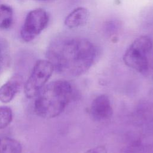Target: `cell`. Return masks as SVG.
<instances>
[{"label":"cell","instance_id":"6da1fadb","mask_svg":"<svg viewBox=\"0 0 153 153\" xmlns=\"http://www.w3.org/2000/svg\"><path fill=\"white\" fill-rule=\"evenodd\" d=\"M97 47L88 39L79 36H63L49 45L47 57L54 70L68 76H78L94 64Z\"/></svg>","mask_w":153,"mask_h":153},{"label":"cell","instance_id":"7a4b0ae2","mask_svg":"<svg viewBox=\"0 0 153 153\" xmlns=\"http://www.w3.org/2000/svg\"><path fill=\"white\" fill-rule=\"evenodd\" d=\"M74 90L66 80H56L45 85L36 96L34 103L35 114L43 118L59 116L72 99Z\"/></svg>","mask_w":153,"mask_h":153},{"label":"cell","instance_id":"3957f363","mask_svg":"<svg viewBox=\"0 0 153 153\" xmlns=\"http://www.w3.org/2000/svg\"><path fill=\"white\" fill-rule=\"evenodd\" d=\"M153 48V41L147 35L136 38L126 50L123 61L129 68L141 73H146L149 69L148 54Z\"/></svg>","mask_w":153,"mask_h":153},{"label":"cell","instance_id":"277c9868","mask_svg":"<svg viewBox=\"0 0 153 153\" xmlns=\"http://www.w3.org/2000/svg\"><path fill=\"white\" fill-rule=\"evenodd\" d=\"M54 71L53 65L48 60L36 61L24 85L25 96L29 99L36 97L46 85Z\"/></svg>","mask_w":153,"mask_h":153},{"label":"cell","instance_id":"5b68a950","mask_svg":"<svg viewBox=\"0 0 153 153\" xmlns=\"http://www.w3.org/2000/svg\"><path fill=\"white\" fill-rule=\"evenodd\" d=\"M48 21V14L44 9L36 8L30 11L20 30L22 39L26 42L32 41L45 29Z\"/></svg>","mask_w":153,"mask_h":153},{"label":"cell","instance_id":"8992f818","mask_svg":"<svg viewBox=\"0 0 153 153\" xmlns=\"http://www.w3.org/2000/svg\"><path fill=\"white\" fill-rule=\"evenodd\" d=\"M90 113L96 121H104L110 118L113 114V109L108 96L106 94L97 96L90 105Z\"/></svg>","mask_w":153,"mask_h":153},{"label":"cell","instance_id":"52a82bcc","mask_svg":"<svg viewBox=\"0 0 153 153\" xmlns=\"http://www.w3.org/2000/svg\"><path fill=\"white\" fill-rule=\"evenodd\" d=\"M23 84L21 75L15 74L11 76L0 87V101L7 103L10 102L20 91Z\"/></svg>","mask_w":153,"mask_h":153},{"label":"cell","instance_id":"ba28073f","mask_svg":"<svg viewBox=\"0 0 153 153\" xmlns=\"http://www.w3.org/2000/svg\"><path fill=\"white\" fill-rule=\"evenodd\" d=\"M131 118L136 125H143L153 121V102H141L135 107Z\"/></svg>","mask_w":153,"mask_h":153},{"label":"cell","instance_id":"9c48e42d","mask_svg":"<svg viewBox=\"0 0 153 153\" xmlns=\"http://www.w3.org/2000/svg\"><path fill=\"white\" fill-rule=\"evenodd\" d=\"M89 16V11L84 7H79L74 9L65 17L64 23L66 27L70 29L78 27L84 26L87 22Z\"/></svg>","mask_w":153,"mask_h":153},{"label":"cell","instance_id":"30bf717a","mask_svg":"<svg viewBox=\"0 0 153 153\" xmlns=\"http://www.w3.org/2000/svg\"><path fill=\"white\" fill-rule=\"evenodd\" d=\"M0 153H22L19 141L10 137H0Z\"/></svg>","mask_w":153,"mask_h":153},{"label":"cell","instance_id":"8fae6325","mask_svg":"<svg viewBox=\"0 0 153 153\" xmlns=\"http://www.w3.org/2000/svg\"><path fill=\"white\" fill-rule=\"evenodd\" d=\"M14 13L12 8L4 4H0V29H9L13 23Z\"/></svg>","mask_w":153,"mask_h":153},{"label":"cell","instance_id":"7c38bea8","mask_svg":"<svg viewBox=\"0 0 153 153\" xmlns=\"http://www.w3.org/2000/svg\"><path fill=\"white\" fill-rule=\"evenodd\" d=\"M122 153H153V144L136 140L121 149Z\"/></svg>","mask_w":153,"mask_h":153},{"label":"cell","instance_id":"4fadbf2b","mask_svg":"<svg viewBox=\"0 0 153 153\" xmlns=\"http://www.w3.org/2000/svg\"><path fill=\"white\" fill-rule=\"evenodd\" d=\"M13 114L11 109L7 106H0V130L6 128L11 123Z\"/></svg>","mask_w":153,"mask_h":153},{"label":"cell","instance_id":"5bb4252c","mask_svg":"<svg viewBox=\"0 0 153 153\" xmlns=\"http://www.w3.org/2000/svg\"><path fill=\"white\" fill-rule=\"evenodd\" d=\"M105 29L107 30V34H108L109 36H114L116 35V33L118 32V29H120V26L118 22L116 23L115 22L111 21L107 23Z\"/></svg>","mask_w":153,"mask_h":153},{"label":"cell","instance_id":"9a60e30c","mask_svg":"<svg viewBox=\"0 0 153 153\" xmlns=\"http://www.w3.org/2000/svg\"><path fill=\"white\" fill-rule=\"evenodd\" d=\"M84 153H108V151L105 146L99 145L87 150Z\"/></svg>","mask_w":153,"mask_h":153},{"label":"cell","instance_id":"2e32d148","mask_svg":"<svg viewBox=\"0 0 153 153\" xmlns=\"http://www.w3.org/2000/svg\"><path fill=\"white\" fill-rule=\"evenodd\" d=\"M2 59L1 58H0V71L2 68Z\"/></svg>","mask_w":153,"mask_h":153},{"label":"cell","instance_id":"e0dca14e","mask_svg":"<svg viewBox=\"0 0 153 153\" xmlns=\"http://www.w3.org/2000/svg\"><path fill=\"white\" fill-rule=\"evenodd\" d=\"M36 1H50V0H36Z\"/></svg>","mask_w":153,"mask_h":153},{"label":"cell","instance_id":"ac0fdd59","mask_svg":"<svg viewBox=\"0 0 153 153\" xmlns=\"http://www.w3.org/2000/svg\"><path fill=\"white\" fill-rule=\"evenodd\" d=\"M0 51H1V47H0Z\"/></svg>","mask_w":153,"mask_h":153}]
</instances>
